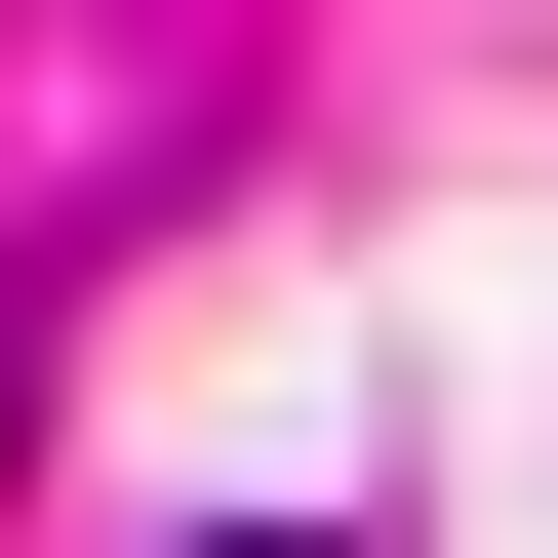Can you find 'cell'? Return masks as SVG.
<instances>
[{
  "instance_id": "1",
  "label": "cell",
  "mask_w": 558,
  "mask_h": 558,
  "mask_svg": "<svg viewBox=\"0 0 558 558\" xmlns=\"http://www.w3.org/2000/svg\"><path fill=\"white\" fill-rule=\"evenodd\" d=\"M240 558H399V519H240Z\"/></svg>"
}]
</instances>
